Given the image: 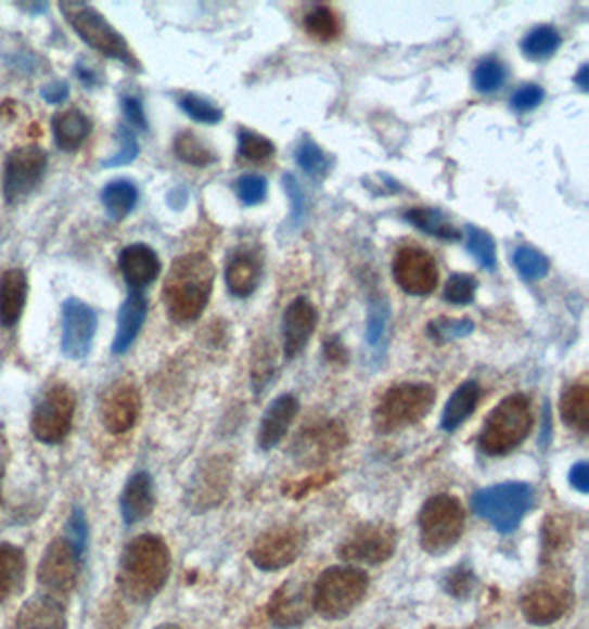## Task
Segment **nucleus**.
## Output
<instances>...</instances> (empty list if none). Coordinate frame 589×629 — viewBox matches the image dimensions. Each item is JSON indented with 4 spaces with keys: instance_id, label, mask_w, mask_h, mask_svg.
<instances>
[{
    "instance_id": "nucleus-1",
    "label": "nucleus",
    "mask_w": 589,
    "mask_h": 629,
    "mask_svg": "<svg viewBox=\"0 0 589 629\" xmlns=\"http://www.w3.org/2000/svg\"><path fill=\"white\" fill-rule=\"evenodd\" d=\"M170 575V550L157 535H140L130 541L117 568V586L133 603H149L166 586Z\"/></svg>"
},
{
    "instance_id": "nucleus-2",
    "label": "nucleus",
    "mask_w": 589,
    "mask_h": 629,
    "mask_svg": "<svg viewBox=\"0 0 589 629\" xmlns=\"http://www.w3.org/2000/svg\"><path fill=\"white\" fill-rule=\"evenodd\" d=\"M215 285V266L202 255L190 252L175 259L164 283V303L168 317L183 325L202 317Z\"/></svg>"
},
{
    "instance_id": "nucleus-3",
    "label": "nucleus",
    "mask_w": 589,
    "mask_h": 629,
    "mask_svg": "<svg viewBox=\"0 0 589 629\" xmlns=\"http://www.w3.org/2000/svg\"><path fill=\"white\" fill-rule=\"evenodd\" d=\"M533 426L535 415L530 398L526 394H512L490 411L479 433V449L490 458L508 455L526 442Z\"/></svg>"
},
{
    "instance_id": "nucleus-4",
    "label": "nucleus",
    "mask_w": 589,
    "mask_h": 629,
    "mask_svg": "<svg viewBox=\"0 0 589 629\" xmlns=\"http://www.w3.org/2000/svg\"><path fill=\"white\" fill-rule=\"evenodd\" d=\"M471 506L501 535H510L518 528L533 506H535V488L526 482H503L488 488H482L473 495Z\"/></svg>"
},
{
    "instance_id": "nucleus-5",
    "label": "nucleus",
    "mask_w": 589,
    "mask_h": 629,
    "mask_svg": "<svg viewBox=\"0 0 589 629\" xmlns=\"http://www.w3.org/2000/svg\"><path fill=\"white\" fill-rule=\"evenodd\" d=\"M369 590V577L354 565H334L324 570L311 588L313 609L330 620L351 614Z\"/></svg>"
},
{
    "instance_id": "nucleus-6",
    "label": "nucleus",
    "mask_w": 589,
    "mask_h": 629,
    "mask_svg": "<svg viewBox=\"0 0 589 629\" xmlns=\"http://www.w3.org/2000/svg\"><path fill=\"white\" fill-rule=\"evenodd\" d=\"M435 396V389L426 383H402L390 387L373 411V428L380 435H388L422 422L431 413Z\"/></svg>"
},
{
    "instance_id": "nucleus-7",
    "label": "nucleus",
    "mask_w": 589,
    "mask_h": 629,
    "mask_svg": "<svg viewBox=\"0 0 589 629\" xmlns=\"http://www.w3.org/2000/svg\"><path fill=\"white\" fill-rule=\"evenodd\" d=\"M60 12L89 47H93L106 57L124 62L126 67L140 69V62L133 53H130V47L124 40V36L95 8L80 3V0H72V3L69 0H62Z\"/></svg>"
},
{
    "instance_id": "nucleus-8",
    "label": "nucleus",
    "mask_w": 589,
    "mask_h": 629,
    "mask_svg": "<svg viewBox=\"0 0 589 629\" xmlns=\"http://www.w3.org/2000/svg\"><path fill=\"white\" fill-rule=\"evenodd\" d=\"M466 526V513L462 501L452 495L431 497L420 513V543L433 554H446L460 541Z\"/></svg>"
},
{
    "instance_id": "nucleus-9",
    "label": "nucleus",
    "mask_w": 589,
    "mask_h": 629,
    "mask_svg": "<svg viewBox=\"0 0 589 629\" xmlns=\"http://www.w3.org/2000/svg\"><path fill=\"white\" fill-rule=\"evenodd\" d=\"M574 603V586L567 573L550 570L537 577L521 594V612L533 625H552L561 620Z\"/></svg>"
},
{
    "instance_id": "nucleus-10",
    "label": "nucleus",
    "mask_w": 589,
    "mask_h": 629,
    "mask_svg": "<svg viewBox=\"0 0 589 629\" xmlns=\"http://www.w3.org/2000/svg\"><path fill=\"white\" fill-rule=\"evenodd\" d=\"M76 413V394L72 387L49 385L31 411V433L44 445H60L69 435Z\"/></svg>"
},
{
    "instance_id": "nucleus-11",
    "label": "nucleus",
    "mask_w": 589,
    "mask_h": 629,
    "mask_svg": "<svg viewBox=\"0 0 589 629\" xmlns=\"http://www.w3.org/2000/svg\"><path fill=\"white\" fill-rule=\"evenodd\" d=\"M82 550L67 537L53 539L38 565V581L53 599L69 596L80 577Z\"/></svg>"
},
{
    "instance_id": "nucleus-12",
    "label": "nucleus",
    "mask_w": 589,
    "mask_h": 629,
    "mask_svg": "<svg viewBox=\"0 0 589 629\" xmlns=\"http://www.w3.org/2000/svg\"><path fill=\"white\" fill-rule=\"evenodd\" d=\"M305 548V532L292 524H279L260 532L249 548V561L264 573H277L292 565Z\"/></svg>"
},
{
    "instance_id": "nucleus-13",
    "label": "nucleus",
    "mask_w": 589,
    "mask_h": 629,
    "mask_svg": "<svg viewBox=\"0 0 589 629\" xmlns=\"http://www.w3.org/2000/svg\"><path fill=\"white\" fill-rule=\"evenodd\" d=\"M398 548V532L382 522L358 524L341 543L338 554L347 563L377 565L393 556Z\"/></svg>"
},
{
    "instance_id": "nucleus-14",
    "label": "nucleus",
    "mask_w": 589,
    "mask_h": 629,
    "mask_svg": "<svg viewBox=\"0 0 589 629\" xmlns=\"http://www.w3.org/2000/svg\"><path fill=\"white\" fill-rule=\"evenodd\" d=\"M47 170V153L36 146L27 144L14 149L5 162V202L10 206H18L31 197V193L42 181Z\"/></svg>"
},
{
    "instance_id": "nucleus-15",
    "label": "nucleus",
    "mask_w": 589,
    "mask_h": 629,
    "mask_svg": "<svg viewBox=\"0 0 589 629\" xmlns=\"http://www.w3.org/2000/svg\"><path fill=\"white\" fill-rule=\"evenodd\" d=\"M347 445V431L336 420H320L305 426L292 445V455L300 466H320Z\"/></svg>"
},
{
    "instance_id": "nucleus-16",
    "label": "nucleus",
    "mask_w": 589,
    "mask_h": 629,
    "mask_svg": "<svg viewBox=\"0 0 589 629\" xmlns=\"http://www.w3.org/2000/svg\"><path fill=\"white\" fill-rule=\"evenodd\" d=\"M98 332V313L80 298L62 305V354L69 360H85Z\"/></svg>"
},
{
    "instance_id": "nucleus-17",
    "label": "nucleus",
    "mask_w": 589,
    "mask_h": 629,
    "mask_svg": "<svg viewBox=\"0 0 589 629\" xmlns=\"http://www.w3.org/2000/svg\"><path fill=\"white\" fill-rule=\"evenodd\" d=\"M393 277H396V283L411 296H428L439 281L433 255L413 245L398 249L396 259H393Z\"/></svg>"
},
{
    "instance_id": "nucleus-18",
    "label": "nucleus",
    "mask_w": 589,
    "mask_h": 629,
    "mask_svg": "<svg viewBox=\"0 0 589 629\" xmlns=\"http://www.w3.org/2000/svg\"><path fill=\"white\" fill-rule=\"evenodd\" d=\"M142 411V398L133 383L117 381L102 398L100 418L106 431L119 435L136 426Z\"/></svg>"
},
{
    "instance_id": "nucleus-19",
    "label": "nucleus",
    "mask_w": 589,
    "mask_h": 629,
    "mask_svg": "<svg viewBox=\"0 0 589 629\" xmlns=\"http://www.w3.org/2000/svg\"><path fill=\"white\" fill-rule=\"evenodd\" d=\"M311 609V588L305 581H285L268 603V616L277 629L300 627Z\"/></svg>"
},
{
    "instance_id": "nucleus-20",
    "label": "nucleus",
    "mask_w": 589,
    "mask_h": 629,
    "mask_svg": "<svg viewBox=\"0 0 589 629\" xmlns=\"http://www.w3.org/2000/svg\"><path fill=\"white\" fill-rule=\"evenodd\" d=\"M228 486H230V462L223 458L208 460L190 482L185 497L190 509L202 513L219 506L228 492Z\"/></svg>"
},
{
    "instance_id": "nucleus-21",
    "label": "nucleus",
    "mask_w": 589,
    "mask_h": 629,
    "mask_svg": "<svg viewBox=\"0 0 589 629\" xmlns=\"http://www.w3.org/2000/svg\"><path fill=\"white\" fill-rule=\"evenodd\" d=\"M318 323V311L307 298H296L292 305L285 309L283 317V347H285V358H296L303 354L307 347L313 330Z\"/></svg>"
},
{
    "instance_id": "nucleus-22",
    "label": "nucleus",
    "mask_w": 589,
    "mask_h": 629,
    "mask_svg": "<svg viewBox=\"0 0 589 629\" xmlns=\"http://www.w3.org/2000/svg\"><path fill=\"white\" fill-rule=\"evenodd\" d=\"M119 272L130 287L140 292L159 277L162 264L153 247L144 243H133L119 252Z\"/></svg>"
},
{
    "instance_id": "nucleus-23",
    "label": "nucleus",
    "mask_w": 589,
    "mask_h": 629,
    "mask_svg": "<svg viewBox=\"0 0 589 629\" xmlns=\"http://www.w3.org/2000/svg\"><path fill=\"white\" fill-rule=\"evenodd\" d=\"M298 398L294 394H283L264 413L258 428V447L264 451H272L283 442V437L287 435L294 418L298 415Z\"/></svg>"
},
{
    "instance_id": "nucleus-24",
    "label": "nucleus",
    "mask_w": 589,
    "mask_h": 629,
    "mask_svg": "<svg viewBox=\"0 0 589 629\" xmlns=\"http://www.w3.org/2000/svg\"><path fill=\"white\" fill-rule=\"evenodd\" d=\"M367 349L371 362L382 367L390 341V305L384 292H371L369 296V317H367Z\"/></svg>"
},
{
    "instance_id": "nucleus-25",
    "label": "nucleus",
    "mask_w": 589,
    "mask_h": 629,
    "mask_svg": "<svg viewBox=\"0 0 589 629\" xmlns=\"http://www.w3.org/2000/svg\"><path fill=\"white\" fill-rule=\"evenodd\" d=\"M155 509V490L153 479L149 473L140 471L130 477L121 490L119 511L126 526H133L142 519H146Z\"/></svg>"
},
{
    "instance_id": "nucleus-26",
    "label": "nucleus",
    "mask_w": 589,
    "mask_h": 629,
    "mask_svg": "<svg viewBox=\"0 0 589 629\" xmlns=\"http://www.w3.org/2000/svg\"><path fill=\"white\" fill-rule=\"evenodd\" d=\"M27 292L29 281L25 270L12 268L0 277V325L5 330H12L21 321L27 303Z\"/></svg>"
},
{
    "instance_id": "nucleus-27",
    "label": "nucleus",
    "mask_w": 589,
    "mask_h": 629,
    "mask_svg": "<svg viewBox=\"0 0 589 629\" xmlns=\"http://www.w3.org/2000/svg\"><path fill=\"white\" fill-rule=\"evenodd\" d=\"M149 313V303L142 292H130L128 298L119 307L117 317V334L113 341V354H124L136 343L140 330L144 328Z\"/></svg>"
},
{
    "instance_id": "nucleus-28",
    "label": "nucleus",
    "mask_w": 589,
    "mask_h": 629,
    "mask_svg": "<svg viewBox=\"0 0 589 629\" xmlns=\"http://www.w3.org/2000/svg\"><path fill=\"white\" fill-rule=\"evenodd\" d=\"M16 629H67V614L60 599L38 594L23 605Z\"/></svg>"
},
{
    "instance_id": "nucleus-29",
    "label": "nucleus",
    "mask_w": 589,
    "mask_h": 629,
    "mask_svg": "<svg viewBox=\"0 0 589 629\" xmlns=\"http://www.w3.org/2000/svg\"><path fill=\"white\" fill-rule=\"evenodd\" d=\"M89 133H91V119L78 108L62 111L53 117L55 146L64 153L78 151L89 138Z\"/></svg>"
},
{
    "instance_id": "nucleus-30",
    "label": "nucleus",
    "mask_w": 589,
    "mask_h": 629,
    "mask_svg": "<svg viewBox=\"0 0 589 629\" xmlns=\"http://www.w3.org/2000/svg\"><path fill=\"white\" fill-rule=\"evenodd\" d=\"M479 398H482V387L477 381H466L464 385L457 387L444 407L441 428L448 433L460 428L477 409Z\"/></svg>"
},
{
    "instance_id": "nucleus-31",
    "label": "nucleus",
    "mask_w": 589,
    "mask_h": 629,
    "mask_svg": "<svg viewBox=\"0 0 589 629\" xmlns=\"http://www.w3.org/2000/svg\"><path fill=\"white\" fill-rule=\"evenodd\" d=\"M25 552L12 543H0V603L14 596L25 579Z\"/></svg>"
},
{
    "instance_id": "nucleus-32",
    "label": "nucleus",
    "mask_w": 589,
    "mask_h": 629,
    "mask_svg": "<svg viewBox=\"0 0 589 629\" xmlns=\"http://www.w3.org/2000/svg\"><path fill=\"white\" fill-rule=\"evenodd\" d=\"M561 418L580 435L589 431V387L585 381H576L565 387L561 396Z\"/></svg>"
},
{
    "instance_id": "nucleus-33",
    "label": "nucleus",
    "mask_w": 589,
    "mask_h": 629,
    "mask_svg": "<svg viewBox=\"0 0 589 629\" xmlns=\"http://www.w3.org/2000/svg\"><path fill=\"white\" fill-rule=\"evenodd\" d=\"M260 279V264L256 257L247 255V252H239L234 255L226 268V283L234 296H249Z\"/></svg>"
},
{
    "instance_id": "nucleus-34",
    "label": "nucleus",
    "mask_w": 589,
    "mask_h": 629,
    "mask_svg": "<svg viewBox=\"0 0 589 629\" xmlns=\"http://www.w3.org/2000/svg\"><path fill=\"white\" fill-rule=\"evenodd\" d=\"M405 219L435 239H441V241H460L462 239V232L457 230L454 223L437 208H426V206L409 208L405 213Z\"/></svg>"
},
{
    "instance_id": "nucleus-35",
    "label": "nucleus",
    "mask_w": 589,
    "mask_h": 629,
    "mask_svg": "<svg viewBox=\"0 0 589 629\" xmlns=\"http://www.w3.org/2000/svg\"><path fill=\"white\" fill-rule=\"evenodd\" d=\"M138 185L128 179H115L102 191V204L113 221H121L138 204Z\"/></svg>"
},
{
    "instance_id": "nucleus-36",
    "label": "nucleus",
    "mask_w": 589,
    "mask_h": 629,
    "mask_svg": "<svg viewBox=\"0 0 589 629\" xmlns=\"http://www.w3.org/2000/svg\"><path fill=\"white\" fill-rule=\"evenodd\" d=\"M305 31L320 42H332L341 36L338 14L330 5H311L303 18Z\"/></svg>"
},
{
    "instance_id": "nucleus-37",
    "label": "nucleus",
    "mask_w": 589,
    "mask_h": 629,
    "mask_svg": "<svg viewBox=\"0 0 589 629\" xmlns=\"http://www.w3.org/2000/svg\"><path fill=\"white\" fill-rule=\"evenodd\" d=\"M559 47H561V34L550 25L535 27L521 42L523 55L535 62L550 60L559 51Z\"/></svg>"
},
{
    "instance_id": "nucleus-38",
    "label": "nucleus",
    "mask_w": 589,
    "mask_h": 629,
    "mask_svg": "<svg viewBox=\"0 0 589 629\" xmlns=\"http://www.w3.org/2000/svg\"><path fill=\"white\" fill-rule=\"evenodd\" d=\"M512 264L516 272L526 279V281H539L550 274V259L543 255V252L530 247V245H521L514 249Z\"/></svg>"
},
{
    "instance_id": "nucleus-39",
    "label": "nucleus",
    "mask_w": 589,
    "mask_h": 629,
    "mask_svg": "<svg viewBox=\"0 0 589 629\" xmlns=\"http://www.w3.org/2000/svg\"><path fill=\"white\" fill-rule=\"evenodd\" d=\"M175 155L181 162H185L190 166H200V168L210 166L217 159L215 153L200 138H196L192 131H181L175 138Z\"/></svg>"
},
{
    "instance_id": "nucleus-40",
    "label": "nucleus",
    "mask_w": 589,
    "mask_h": 629,
    "mask_svg": "<svg viewBox=\"0 0 589 629\" xmlns=\"http://www.w3.org/2000/svg\"><path fill=\"white\" fill-rule=\"evenodd\" d=\"M466 245L471 255L477 259V264L484 270L497 268V245H495V239L486 230L477 226H466Z\"/></svg>"
},
{
    "instance_id": "nucleus-41",
    "label": "nucleus",
    "mask_w": 589,
    "mask_h": 629,
    "mask_svg": "<svg viewBox=\"0 0 589 629\" xmlns=\"http://www.w3.org/2000/svg\"><path fill=\"white\" fill-rule=\"evenodd\" d=\"M296 162L313 179H322L330 172V157H326V153L311 138H303V142L298 144Z\"/></svg>"
},
{
    "instance_id": "nucleus-42",
    "label": "nucleus",
    "mask_w": 589,
    "mask_h": 629,
    "mask_svg": "<svg viewBox=\"0 0 589 629\" xmlns=\"http://www.w3.org/2000/svg\"><path fill=\"white\" fill-rule=\"evenodd\" d=\"M503 82H505V67L497 57L482 60L477 69L473 72V87L479 93H495L503 87Z\"/></svg>"
},
{
    "instance_id": "nucleus-43",
    "label": "nucleus",
    "mask_w": 589,
    "mask_h": 629,
    "mask_svg": "<svg viewBox=\"0 0 589 629\" xmlns=\"http://www.w3.org/2000/svg\"><path fill=\"white\" fill-rule=\"evenodd\" d=\"M181 111L192 117L194 121H202V124H219L223 119V111L219 106H215L210 100L202 98V95H194V93H185L179 100Z\"/></svg>"
},
{
    "instance_id": "nucleus-44",
    "label": "nucleus",
    "mask_w": 589,
    "mask_h": 629,
    "mask_svg": "<svg viewBox=\"0 0 589 629\" xmlns=\"http://www.w3.org/2000/svg\"><path fill=\"white\" fill-rule=\"evenodd\" d=\"M277 146L264 138V136H258L254 131H247V129H241L239 131V153L243 159L247 162H266L274 155Z\"/></svg>"
},
{
    "instance_id": "nucleus-45",
    "label": "nucleus",
    "mask_w": 589,
    "mask_h": 629,
    "mask_svg": "<svg viewBox=\"0 0 589 629\" xmlns=\"http://www.w3.org/2000/svg\"><path fill=\"white\" fill-rule=\"evenodd\" d=\"M473 330H475V323L469 319H437L428 323V336L439 345L454 338L471 336Z\"/></svg>"
},
{
    "instance_id": "nucleus-46",
    "label": "nucleus",
    "mask_w": 589,
    "mask_h": 629,
    "mask_svg": "<svg viewBox=\"0 0 589 629\" xmlns=\"http://www.w3.org/2000/svg\"><path fill=\"white\" fill-rule=\"evenodd\" d=\"M117 142H119V149L113 157L104 159L102 162V168H117V166H128L130 162H136L138 155H140V144H138V138L133 136V131L128 129V126H117Z\"/></svg>"
},
{
    "instance_id": "nucleus-47",
    "label": "nucleus",
    "mask_w": 589,
    "mask_h": 629,
    "mask_svg": "<svg viewBox=\"0 0 589 629\" xmlns=\"http://www.w3.org/2000/svg\"><path fill=\"white\" fill-rule=\"evenodd\" d=\"M475 292H477V279L473 274L457 272L448 277V283L444 287V298L450 305H469L473 303Z\"/></svg>"
},
{
    "instance_id": "nucleus-48",
    "label": "nucleus",
    "mask_w": 589,
    "mask_h": 629,
    "mask_svg": "<svg viewBox=\"0 0 589 629\" xmlns=\"http://www.w3.org/2000/svg\"><path fill=\"white\" fill-rule=\"evenodd\" d=\"M234 188H236L239 200L245 206H256L260 202H266L268 197V179L264 175H256V172L243 175Z\"/></svg>"
},
{
    "instance_id": "nucleus-49",
    "label": "nucleus",
    "mask_w": 589,
    "mask_h": 629,
    "mask_svg": "<svg viewBox=\"0 0 589 629\" xmlns=\"http://www.w3.org/2000/svg\"><path fill=\"white\" fill-rule=\"evenodd\" d=\"M272 373H274V351H270V345L256 347V356L252 362V387L256 394L266 389Z\"/></svg>"
},
{
    "instance_id": "nucleus-50",
    "label": "nucleus",
    "mask_w": 589,
    "mask_h": 629,
    "mask_svg": "<svg viewBox=\"0 0 589 629\" xmlns=\"http://www.w3.org/2000/svg\"><path fill=\"white\" fill-rule=\"evenodd\" d=\"M283 185H285V193H287L290 204H292V223L300 226V221L305 219V213H307V197L303 193V185L298 183V179L294 175H285Z\"/></svg>"
},
{
    "instance_id": "nucleus-51",
    "label": "nucleus",
    "mask_w": 589,
    "mask_h": 629,
    "mask_svg": "<svg viewBox=\"0 0 589 629\" xmlns=\"http://www.w3.org/2000/svg\"><path fill=\"white\" fill-rule=\"evenodd\" d=\"M446 592L452 596H469L475 586V575L466 568V565H457L454 570L446 575Z\"/></svg>"
},
{
    "instance_id": "nucleus-52",
    "label": "nucleus",
    "mask_w": 589,
    "mask_h": 629,
    "mask_svg": "<svg viewBox=\"0 0 589 629\" xmlns=\"http://www.w3.org/2000/svg\"><path fill=\"white\" fill-rule=\"evenodd\" d=\"M543 98H546V91H543L541 87H537V85H526V87H521V89L512 95L510 104H512V108L518 111V113H528V111L537 108V106L543 102Z\"/></svg>"
},
{
    "instance_id": "nucleus-53",
    "label": "nucleus",
    "mask_w": 589,
    "mask_h": 629,
    "mask_svg": "<svg viewBox=\"0 0 589 629\" xmlns=\"http://www.w3.org/2000/svg\"><path fill=\"white\" fill-rule=\"evenodd\" d=\"M67 539H72L82 552L87 550V539H89V528H87V519L82 509H74L69 522H67Z\"/></svg>"
},
{
    "instance_id": "nucleus-54",
    "label": "nucleus",
    "mask_w": 589,
    "mask_h": 629,
    "mask_svg": "<svg viewBox=\"0 0 589 629\" xmlns=\"http://www.w3.org/2000/svg\"><path fill=\"white\" fill-rule=\"evenodd\" d=\"M121 111L126 115V119L138 126L140 131H149V121H146V113H144V106L140 102V98H133V95H126L121 98Z\"/></svg>"
},
{
    "instance_id": "nucleus-55",
    "label": "nucleus",
    "mask_w": 589,
    "mask_h": 629,
    "mask_svg": "<svg viewBox=\"0 0 589 629\" xmlns=\"http://www.w3.org/2000/svg\"><path fill=\"white\" fill-rule=\"evenodd\" d=\"M324 358L334 364H345L347 362V349L338 336H332L330 341H324Z\"/></svg>"
},
{
    "instance_id": "nucleus-56",
    "label": "nucleus",
    "mask_w": 589,
    "mask_h": 629,
    "mask_svg": "<svg viewBox=\"0 0 589 629\" xmlns=\"http://www.w3.org/2000/svg\"><path fill=\"white\" fill-rule=\"evenodd\" d=\"M569 484L578 492H587L589 490V464L587 462H576L569 468Z\"/></svg>"
},
{
    "instance_id": "nucleus-57",
    "label": "nucleus",
    "mask_w": 589,
    "mask_h": 629,
    "mask_svg": "<svg viewBox=\"0 0 589 629\" xmlns=\"http://www.w3.org/2000/svg\"><path fill=\"white\" fill-rule=\"evenodd\" d=\"M42 98H44V102H49V104H57V102H62V100H67V98H69V85L64 82V80L49 82L47 87H42Z\"/></svg>"
},
{
    "instance_id": "nucleus-58",
    "label": "nucleus",
    "mask_w": 589,
    "mask_h": 629,
    "mask_svg": "<svg viewBox=\"0 0 589 629\" xmlns=\"http://www.w3.org/2000/svg\"><path fill=\"white\" fill-rule=\"evenodd\" d=\"M18 10H31L29 14H44L49 10L47 3H16Z\"/></svg>"
},
{
    "instance_id": "nucleus-59",
    "label": "nucleus",
    "mask_w": 589,
    "mask_h": 629,
    "mask_svg": "<svg viewBox=\"0 0 589 629\" xmlns=\"http://www.w3.org/2000/svg\"><path fill=\"white\" fill-rule=\"evenodd\" d=\"M576 85H578L582 91L589 89V67H587V65H582L580 72L576 74Z\"/></svg>"
},
{
    "instance_id": "nucleus-60",
    "label": "nucleus",
    "mask_w": 589,
    "mask_h": 629,
    "mask_svg": "<svg viewBox=\"0 0 589 629\" xmlns=\"http://www.w3.org/2000/svg\"><path fill=\"white\" fill-rule=\"evenodd\" d=\"M76 74L80 76V80H82L85 85H95V74H93L91 69H85L82 65H78V67H76Z\"/></svg>"
},
{
    "instance_id": "nucleus-61",
    "label": "nucleus",
    "mask_w": 589,
    "mask_h": 629,
    "mask_svg": "<svg viewBox=\"0 0 589 629\" xmlns=\"http://www.w3.org/2000/svg\"><path fill=\"white\" fill-rule=\"evenodd\" d=\"M543 424H546V431H543V445H548V437H550V407L546 405V415H543Z\"/></svg>"
},
{
    "instance_id": "nucleus-62",
    "label": "nucleus",
    "mask_w": 589,
    "mask_h": 629,
    "mask_svg": "<svg viewBox=\"0 0 589 629\" xmlns=\"http://www.w3.org/2000/svg\"><path fill=\"white\" fill-rule=\"evenodd\" d=\"M155 629H181V627H177V625H159V627H155Z\"/></svg>"
}]
</instances>
